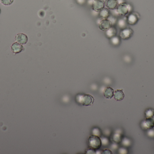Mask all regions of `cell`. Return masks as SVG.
I'll return each mask as SVG.
<instances>
[{"instance_id": "1", "label": "cell", "mask_w": 154, "mask_h": 154, "mask_svg": "<svg viewBox=\"0 0 154 154\" xmlns=\"http://www.w3.org/2000/svg\"><path fill=\"white\" fill-rule=\"evenodd\" d=\"M77 101L84 106H91L94 103V99L89 94H79L76 96Z\"/></svg>"}, {"instance_id": "2", "label": "cell", "mask_w": 154, "mask_h": 154, "mask_svg": "<svg viewBox=\"0 0 154 154\" xmlns=\"http://www.w3.org/2000/svg\"><path fill=\"white\" fill-rule=\"evenodd\" d=\"M88 145L90 148L98 150L102 146V140L98 136L92 135L88 139Z\"/></svg>"}, {"instance_id": "3", "label": "cell", "mask_w": 154, "mask_h": 154, "mask_svg": "<svg viewBox=\"0 0 154 154\" xmlns=\"http://www.w3.org/2000/svg\"><path fill=\"white\" fill-rule=\"evenodd\" d=\"M131 9V7L130 5L125 2H121L118 4L116 8V11L120 16H125L129 13Z\"/></svg>"}, {"instance_id": "4", "label": "cell", "mask_w": 154, "mask_h": 154, "mask_svg": "<svg viewBox=\"0 0 154 154\" xmlns=\"http://www.w3.org/2000/svg\"><path fill=\"white\" fill-rule=\"evenodd\" d=\"M105 2L104 0H93L92 3V9L96 12H99L105 8Z\"/></svg>"}, {"instance_id": "5", "label": "cell", "mask_w": 154, "mask_h": 154, "mask_svg": "<svg viewBox=\"0 0 154 154\" xmlns=\"http://www.w3.org/2000/svg\"><path fill=\"white\" fill-rule=\"evenodd\" d=\"M133 35V30L130 28H126L121 31L120 37L122 40H127L132 37Z\"/></svg>"}, {"instance_id": "6", "label": "cell", "mask_w": 154, "mask_h": 154, "mask_svg": "<svg viewBox=\"0 0 154 154\" xmlns=\"http://www.w3.org/2000/svg\"><path fill=\"white\" fill-rule=\"evenodd\" d=\"M112 26V23L108 19H103L99 23V27L102 31H106Z\"/></svg>"}, {"instance_id": "7", "label": "cell", "mask_w": 154, "mask_h": 154, "mask_svg": "<svg viewBox=\"0 0 154 154\" xmlns=\"http://www.w3.org/2000/svg\"><path fill=\"white\" fill-rule=\"evenodd\" d=\"M139 19V15L137 13H132L127 17V23L130 25H134L137 23Z\"/></svg>"}, {"instance_id": "8", "label": "cell", "mask_w": 154, "mask_h": 154, "mask_svg": "<svg viewBox=\"0 0 154 154\" xmlns=\"http://www.w3.org/2000/svg\"><path fill=\"white\" fill-rule=\"evenodd\" d=\"M142 127L145 129H151L154 127V120L153 118H147L142 123Z\"/></svg>"}, {"instance_id": "9", "label": "cell", "mask_w": 154, "mask_h": 154, "mask_svg": "<svg viewBox=\"0 0 154 154\" xmlns=\"http://www.w3.org/2000/svg\"><path fill=\"white\" fill-rule=\"evenodd\" d=\"M15 40L22 45H25L28 41V36L25 34L19 33L15 36Z\"/></svg>"}, {"instance_id": "10", "label": "cell", "mask_w": 154, "mask_h": 154, "mask_svg": "<svg viewBox=\"0 0 154 154\" xmlns=\"http://www.w3.org/2000/svg\"><path fill=\"white\" fill-rule=\"evenodd\" d=\"M105 6L109 10H115L116 9L118 5L117 0H105Z\"/></svg>"}, {"instance_id": "11", "label": "cell", "mask_w": 154, "mask_h": 154, "mask_svg": "<svg viewBox=\"0 0 154 154\" xmlns=\"http://www.w3.org/2000/svg\"><path fill=\"white\" fill-rule=\"evenodd\" d=\"M24 49L23 45L18 42H14L11 46V49L14 54L20 53Z\"/></svg>"}, {"instance_id": "12", "label": "cell", "mask_w": 154, "mask_h": 154, "mask_svg": "<svg viewBox=\"0 0 154 154\" xmlns=\"http://www.w3.org/2000/svg\"><path fill=\"white\" fill-rule=\"evenodd\" d=\"M103 93L105 98L111 99L114 96V90L110 87H107L105 88Z\"/></svg>"}, {"instance_id": "13", "label": "cell", "mask_w": 154, "mask_h": 154, "mask_svg": "<svg viewBox=\"0 0 154 154\" xmlns=\"http://www.w3.org/2000/svg\"><path fill=\"white\" fill-rule=\"evenodd\" d=\"M125 94L122 90H117L114 92V98L116 101H120L124 99Z\"/></svg>"}, {"instance_id": "14", "label": "cell", "mask_w": 154, "mask_h": 154, "mask_svg": "<svg viewBox=\"0 0 154 154\" xmlns=\"http://www.w3.org/2000/svg\"><path fill=\"white\" fill-rule=\"evenodd\" d=\"M99 17L103 19H107L110 16V12L107 8H104L99 12Z\"/></svg>"}, {"instance_id": "15", "label": "cell", "mask_w": 154, "mask_h": 154, "mask_svg": "<svg viewBox=\"0 0 154 154\" xmlns=\"http://www.w3.org/2000/svg\"><path fill=\"white\" fill-rule=\"evenodd\" d=\"M105 32H106V36L108 38H113L115 36L116 33H117L116 29L114 27H112V26L110 29H109L108 30H107Z\"/></svg>"}, {"instance_id": "16", "label": "cell", "mask_w": 154, "mask_h": 154, "mask_svg": "<svg viewBox=\"0 0 154 154\" xmlns=\"http://www.w3.org/2000/svg\"><path fill=\"white\" fill-rule=\"evenodd\" d=\"M146 118H151L154 115V110L152 109H150L147 110L145 112Z\"/></svg>"}, {"instance_id": "17", "label": "cell", "mask_w": 154, "mask_h": 154, "mask_svg": "<svg viewBox=\"0 0 154 154\" xmlns=\"http://www.w3.org/2000/svg\"><path fill=\"white\" fill-rule=\"evenodd\" d=\"M14 0H0V2L5 6H10L13 3Z\"/></svg>"}, {"instance_id": "18", "label": "cell", "mask_w": 154, "mask_h": 154, "mask_svg": "<svg viewBox=\"0 0 154 154\" xmlns=\"http://www.w3.org/2000/svg\"><path fill=\"white\" fill-rule=\"evenodd\" d=\"M96 150L92 148L88 149L87 150H86V154H96Z\"/></svg>"}, {"instance_id": "19", "label": "cell", "mask_w": 154, "mask_h": 154, "mask_svg": "<svg viewBox=\"0 0 154 154\" xmlns=\"http://www.w3.org/2000/svg\"><path fill=\"white\" fill-rule=\"evenodd\" d=\"M120 39L117 37H114L112 38V42L115 45H118L120 42Z\"/></svg>"}, {"instance_id": "20", "label": "cell", "mask_w": 154, "mask_h": 154, "mask_svg": "<svg viewBox=\"0 0 154 154\" xmlns=\"http://www.w3.org/2000/svg\"><path fill=\"white\" fill-rule=\"evenodd\" d=\"M102 154H112V152L109 150H105L103 151Z\"/></svg>"}, {"instance_id": "21", "label": "cell", "mask_w": 154, "mask_h": 154, "mask_svg": "<svg viewBox=\"0 0 154 154\" xmlns=\"http://www.w3.org/2000/svg\"><path fill=\"white\" fill-rule=\"evenodd\" d=\"M152 118H153V119H154V115L153 116V117H152Z\"/></svg>"}, {"instance_id": "22", "label": "cell", "mask_w": 154, "mask_h": 154, "mask_svg": "<svg viewBox=\"0 0 154 154\" xmlns=\"http://www.w3.org/2000/svg\"><path fill=\"white\" fill-rule=\"evenodd\" d=\"M0 13H1V9H0Z\"/></svg>"}]
</instances>
